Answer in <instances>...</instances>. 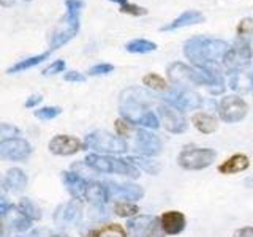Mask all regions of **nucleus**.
<instances>
[{"mask_svg": "<svg viewBox=\"0 0 253 237\" xmlns=\"http://www.w3.org/2000/svg\"><path fill=\"white\" fill-rule=\"evenodd\" d=\"M81 220V205L76 201H70L60 205L54 213V221L59 226H73Z\"/></svg>", "mask_w": 253, "mask_h": 237, "instance_id": "obj_8", "label": "nucleus"}, {"mask_svg": "<svg viewBox=\"0 0 253 237\" xmlns=\"http://www.w3.org/2000/svg\"><path fill=\"white\" fill-rule=\"evenodd\" d=\"M14 210V205L11 202H8L5 198L0 196V217H6L8 213H11Z\"/></svg>", "mask_w": 253, "mask_h": 237, "instance_id": "obj_31", "label": "nucleus"}, {"mask_svg": "<svg viewBox=\"0 0 253 237\" xmlns=\"http://www.w3.org/2000/svg\"><path fill=\"white\" fill-rule=\"evenodd\" d=\"M87 237H126V233L124 231V228L121 225L111 223V225L100 228L98 231H93Z\"/></svg>", "mask_w": 253, "mask_h": 237, "instance_id": "obj_18", "label": "nucleus"}, {"mask_svg": "<svg viewBox=\"0 0 253 237\" xmlns=\"http://www.w3.org/2000/svg\"><path fill=\"white\" fill-rule=\"evenodd\" d=\"M63 70H65V62H63V60H55V62L51 63V65H47V67L43 70V75H44V76L57 75V73H62Z\"/></svg>", "mask_w": 253, "mask_h": 237, "instance_id": "obj_28", "label": "nucleus"}, {"mask_svg": "<svg viewBox=\"0 0 253 237\" xmlns=\"http://www.w3.org/2000/svg\"><path fill=\"white\" fill-rule=\"evenodd\" d=\"M128 161L131 164H141L142 169L150 172V174H157L158 171H160V166H158V163L152 161V160H147V158H141V157H133V158H128Z\"/></svg>", "mask_w": 253, "mask_h": 237, "instance_id": "obj_23", "label": "nucleus"}, {"mask_svg": "<svg viewBox=\"0 0 253 237\" xmlns=\"http://www.w3.org/2000/svg\"><path fill=\"white\" fill-rule=\"evenodd\" d=\"M142 82H144V85L150 87V89H154V90H166L168 89V84H166L165 79L162 76L155 75V73L146 75L144 78H142Z\"/></svg>", "mask_w": 253, "mask_h": 237, "instance_id": "obj_21", "label": "nucleus"}, {"mask_svg": "<svg viewBox=\"0 0 253 237\" xmlns=\"http://www.w3.org/2000/svg\"><path fill=\"white\" fill-rule=\"evenodd\" d=\"M49 57V52H42V54H37V55H32V57L27 59H22L18 63H14L13 67L8 68V73L13 75V73H21V71H26L29 68H34L37 65H40L43 60H46Z\"/></svg>", "mask_w": 253, "mask_h": 237, "instance_id": "obj_16", "label": "nucleus"}, {"mask_svg": "<svg viewBox=\"0 0 253 237\" xmlns=\"http://www.w3.org/2000/svg\"><path fill=\"white\" fill-rule=\"evenodd\" d=\"M5 187L10 192H22L27 187V176L26 172L19 168H11L8 169L5 176Z\"/></svg>", "mask_w": 253, "mask_h": 237, "instance_id": "obj_12", "label": "nucleus"}, {"mask_svg": "<svg viewBox=\"0 0 253 237\" xmlns=\"http://www.w3.org/2000/svg\"><path fill=\"white\" fill-rule=\"evenodd\" d=\"M85 164L90 166L93 171L103 174H122V176L138 177V169L128 160H117L113 157L90 154L85 157Z\"/></svg>", "mask_w": 253, "mask_h": 237, "instance_id": "obj_2", "label": "nucleus"}, {"mask_svg": "<svg viewBox=\"0 0 253 237\" xmlns=\"http://www.w3.org/2000/svg\"><path fill=\"white\" fill-rule=\"evenodd\" d=\"M19 237H40V236H38V233H35V231H34V233H30V234H26V236H19Z\"/></svg>", "mask_w": 253, "mask_h": 237, "instance_id": "obj_37", "label": "nucleus"}, {"mask_svg": "<svg viewBox=\"0 0 253 237\" xmlns=\"http://www.w3.org/2000/svg\"><path fill=\"white\" fill-rule=\"evenodd\" d=\"M193 125L201 133L209 134L218 128V118L208 114V113H198L193 116Z\"/></svg>", "mask_w": 253, "mask_h": 237, "instance_id": "obj_14", "label": "nucleus"}, {"mask_svg": "<svg viewBox=\"0 0 253 237\" xmlns=\"http://www.w3.org/2000/svg\"><path fill=\"white\" fill-rule=\"evenodd\" d=\"M84 76L79 75L78 71H68V73L65 75V81L68 82H84Z\"/></svg>", "mask_w": 253, "mask_h": 237, "instance_id": "obj_33", "label": "nucleus"}, {"mask_svg": "<svg viewBox=\"0 0 253 237\" xmlns=\"http://www.w3.org/2000/svg\"><path fill=\"white\" fill-rule=\"evenodd\" d=\"M247 114V105L237 97H226L220 103V116L226 122H239Z\"/></svg>", "mask_w": 253, "mask_h": 237, "instance_id": "obj_6", "label": "nucleus"}, {"mask_svg": "<svg viewBox=\"0 0 253 237\" xmlns=\"http://www.w3.org/2000/svg\"><path fill=\"white\" fill-rule=\"evenodd\" d=\"M176 113L171 109H163V120H165V125L166 128L171 130V131H180L185 128L184 125V120H182V117H174Z\"/></svg>", "mask_w": 253, "mask_h": 237, "instance_id": "obj_19", "label": "nucleus"}, {"mask_svg": "<svg viewBox=\"0 0 253 237\" xmlns=\"http://www.w3.org/2000/svg\"><path fill=\"white\" fill-rule=\"evenodd\" d=\"M81 6L83 3L79 0H67V16L57 30L54 32L51 38V49H57L76 35L79 27V8Z\"/></svg>", "mask_w": 253, "mask_h": 237, "instance_id": "obj_1", "label": "nucleus"}, {"mask_svg": "<svg viewBox=\"0 0 253 237\" xmlns=\"http://www.w3.org/2000/svg\"><path fill=\"white\" fill-rule=\"evenodd\" d=\"M18 210L22 213V215H26L29 220H40L42 218V212L40 209L35 205V202H32L30 199H22L18 205Z\"/></svg>", "mask_w": 253, "mask_h": 237, "instance_id": "obj_20", "label": "nucleus"}, {"mask_svg": "<svg viewBox=\"0 0 253 237\" xmlns=\"http://www.w3.org/2000/svg\"><path fill=\"white\" fill-rule=\"evenodd\" d=\"M154 217H138V218H133L130 223H128V231L133 237H144L147 229H149V225L152 223Z\"/></svg>", "mask_w": 253, "mask_h": 237, "instance_id": "obj_17", "label": "nucleus"}, {"mask_svg": "<svg viewBox=\"0 0 253 237\" xmlns=\"http://www.w3.org/2000/svg\"><path fill=\"white\" fill-rule=\"evenodd\" d=\"M62 113V109L59 106H44L35 111V117L42 118V120H51V118H55Z\"/></svg>", "mask_w": 253, "mask_h": 237, "instance_id": "obj_25", "label": "nucleus"}, {"mask_svg": "<svg viewBox=\"0 0 253 237\" xmlns=\"http://www.w3.org/2000/svg\"><path fill=\"white\" fill-rule=\"evenodd\" d=\"M30 226H32V220H29L26 215H22L19 210L16 212L14 218L11 220V228L16 229V231L24 233V231H27V229H30Z\"/></svg>", "mask_w": 253, "mask_h": 237, "instance_id": "obj_24", "label": "nucleus"}, {"mask_svg": "<svg viewBox=\"0 0 253 237\" xmlns=\"http://www.w3.org/2000/svg\"><path fill=\"white\" fill-rule=\"evenodd\" d=\"M249 158L245 155H233L231 158H228L225 163H221L218 166V171L221 174H236V172H242L244 169L249 168Z\"/></svg>", "mask_w": 253, "mask_h": 237, "instance_id": "obj_13", "label": "nucleus"}, {"mask_svg": "<svg viewBox=\"0 0 253 237\" xmlns=\"http://www.w3.org/2000/svg\"><path fill=\"white\" fill-rule=\"evenodd\" d=\"M63 182H65L67 190L70 195L79 199L85 195V188H87V182L79 176L76 172H63Z\"/></svg>", "mask_w": 253, "mask_h": 237, "instance_id": "obj_10", "label": "nucleus"}, {"mask_svg": "<svg viewBox=\"0 0 253 237\" xmlns=\"http://www.w3.org/2000/svg\"><path fill=\"white\" fill-rule=\"evenodd\" d=\"M215 157L212 149H185L179 155V164L185 169H203L212 164Z\"/></svg>", "mask_w": 253, "mask_h": 237, "instance_id": "obj_4", "label": "nucleus"}, {"mask_svg": "<svg viewBox=\"0 0 253 237\" xmlns=\"http://www.w3.org/2000/svg\"><path fill=\"white\" fill-rule=\"evenodd\" d=\"M85 146L95 150H101V152H125L126 150V144L122 138L113 136L106 131L90 133L85 138Z\"/></svg>", "mask_w": 253, "mask_h": 237, "instance_id": "obj_5", "label": "nucleus"}, {"mask_svg": "<svg viewBox=\"0 0 253 237\" xmlns=\"http://www.w3.org/2000/svg\"><path fill=\"white\" fill-rule=\"evenodd\" d=\"M108 193H109V198L136 201L142 196V190L136 185H111L108 188Z\"/></svg>", "mask_w": 253, "mask_h": 237, "instance_id": "obj_11", "label": "nucleus"}, {"mask_svg": "<svg viewBox=\"0 0 253 237\" xmlns=\"http://www.w3.org/2000/svg\"><path fill=\"white\" fill-rule=\"evenodd\" d=\"M21 134L19 128L10 123H0V136H5V139L8 138H18Z\"/></svg>", "mask_w": 253, "mask_h": 237, "instance_id": "obj_27", "label": "nucleus"}, {"mask_svg": "<svg viewBox=\"0 0 253 237\" xmlns=\"http://www.w3.org/2000/svg\"><path fill=\"white\" fill-rule=\"evenodd\" d=\"M166 233H165V229L162 226V221L160 218H154L152 220V223L149 225V229H147V233L144 237H165Z\"/></svg>", "mask_w": 253, "mask_h": 237, "instance_id": "obj_26", "label": "nucleus"}, {"mask_svg": "<svg viewBox=\"0 0 253 237\" xmlns=\"http://www.w3.org/2000/svg\"><path fill=\"white\" fill-rule=\"evenodd\" d=\"M14 2H16V0H0V5H2V6H13L14 5Z\"/></svg>", "mask_w": 253, "mask_h": 237, "instance_id": "obj_36", "label": "nucleus"}, {"mask_svg": "<svg viewBox=\"0 0 253 237\" xmlns=\"http://www.w3.org/2000/svg\"><path fill=\"white\" fill-rule=\"evenodd\" d=\"M83 149V142L78 138L68 136V134H57L49 141V150L54 155L68 157Z\"/></svg>", "mask_w": 253, "mask_h": 237, "instance_id": "obj_7", "label": "nucleus"}, {"mask_svg": "<svg viewBox=\"0 0 253 237\" xmlns=\"http://www.w3.org/2000/svg\"><path fill=\"white\" fill-rule=\"evenodd\" d=\"M109 71H113V65H109V63H100V65H95L89 70V75H106Z\"/></svg>", "mask_w": 253, "mask_h": 237, "instance_id": "obj_30", "label": "nucleus"}, {"mask_svg": "<svg viewBox=\"0 0 253 237\" xmlns=\"http://www.w3.org/2000/svg\"><path fill=\"white\" fill-rule=\"evenodd\" d=\"M160 221H162V226L165 229V233L169 234V236H176V234L184 231V228H185V217L182 215L180 212H176V210L165 212L160 217Z\"/></svg>", "mask_w": 253, "mask_h": 237, "instance_id": "obj_9", "label": "nucleus"}, {"mask_svg": "<svg viewBox=\"0 0 253 237\" xmlns=\"http://www.w3.org/2000/svg\"><path fill=\"white\" fill-rule=\"evenodd\" d=\"M252 27H253V22L250 19H245V21L241 22V26H239V29H237V30H239V34H242V32L245 34V32L250 30Z\"/></svg>", "mask_w": 253, "mask_h": 237, "instance_id": "obj_35", "label": "nucleus"}, {"mask_svg": "<svg viewBox=\"0 0 253 237\" xmlns=\"http://www.w3.org/2000/svg\"><path fill=\"white\" fill-rule=\"evenodd\" d=\"M43 97L40 93H34V95H30V97L26 100V108H35L38 106L40 103H42Z\"/></svg>", "mask_w": 253, "mask_h": 237, "instance_id": "obj_32", "label": "nucleus"}, {"mask_svg": "<svg viewBox=\"0 0 253 237\" xmlns=\"http://www.w3.org/2000/svg\"><path fill=\"white\" fill-rule=\"evenodd\" d=\"M32 154L30 142L22 138H8L0 141V160L24 161Z\"/></svg>", "mask_w": 253, "mask_h": 237, "instance_id": "obj_3", "label": "nucleus"}, {"mask_svg": "<svg viewBox=\"0 0 253 237\" xmlns=\"http://www.w3.org/2000/svg\"><path fill=\"white\" fill-rule=\"evenodd\" d=\"M84 198L87 201H90L92 204H103L108 201L109 193H108V188H105L101 184L90 182V184H87Z\"/></svg>", "mask_w": 253, "mask_h": 237, "instance_id": "obj_15", "label": "nucleus"}, {"mask_svg": "<svg viewBox=\"0 0 253 237\" xmlns=\"http://www.w3.org/2000/svg\"><path fill=\"white\" fill-rule=\"evenodd\" d=\"M138 207L134 204H130L128 201H121L114 205V212L119 217H134L138 213Z\"/></svg>", "mask_w": 253, "mask_h": 237, "instance_id": "obj_22", "label": "nucleus"}, {"mask_svg": "<svg viewBox=\"0 0 253 237\" xmlns=\"http://www.w3.org/2000/svg\"><path fill=\"white\" fill-rule=\"evenodd\" d=\"M116 131L119 136H128V134L131 133V123H128L126 120H116Z\"/></svg>", "mask_w": 253, "mask_h": 237, "instance_id": "obj_29", "label": "nucleus"}, {"mask_svg": "<svg viewBox=\"0 0 253 237\" xmlns=\"http://www.w3.org/2000/svg\"><path fill=\"white\" fill-rule=\"evenodd\" d=\"M234 237H253V228L247 226V228L237 229L234 233Z\"/></svg>", "mask_w": 253, "mask_h": 237, "instance_id": "obj_34", "label": "nucleus"}]
</instances>
